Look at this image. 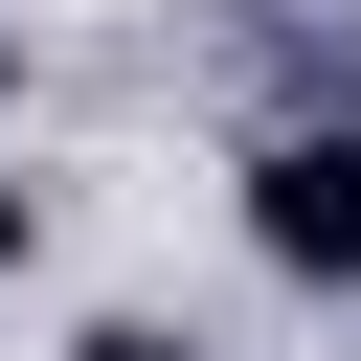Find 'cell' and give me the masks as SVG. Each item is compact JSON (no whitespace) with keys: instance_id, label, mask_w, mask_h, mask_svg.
I'll list each match as a JSON object with an SVG mask.
<instances>
[{"instance_id":"6da1fadb","label":"cell","mask_w":361,"mask_h":361,"mask_svg":"<svg viewBox=\"0 0 361 361\" xmlns=\"http://www.w3.org/2000/svg\"><path fill=\"white\" fill-rule=\"evenodd\" d=\"M248 248H271L293 293H361V113H293V135H248Z\"/></svg>"},{"instance_id":"7a4b0ae2","label":"cell","mask_w":361,"mask_h":361,"mask_svg":"<svg viewBox=\"0 0 361 361\" xmlns=\"http://www.w3.org/2000/svg\"><path fill=\"white\" fill-rule=\"evenodd\" d=\"M68 361H226V338H180V316H90Z\"/></svg>"},{"instance_id":"3957f363","label":"cell","mask_w":361,"mask_h":361,"mask_svg":"<svg viewBox=\"0 0 361 361\" xmlns=\"http://www.w3.org/2000/svg\"><path fill=\"white\" fill-rule=\"evenodd\" d=\"M0 90H23V68H0Z\"/></svg>"}]
</instances>
